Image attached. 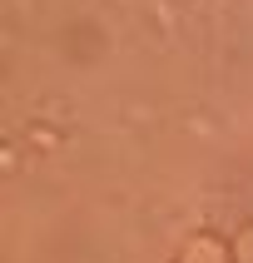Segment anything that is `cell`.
<instances>
[{"label": "cell", "mask_w": 253, "mask_h": 263, "mask_svg": "<svg viewBox=\"0 0 253 263\" xmlns=\"http://www.w3.org/2000/svg\"><path fill=\"white\" fill-rule=\"evenodd\" d=\"M184 263H228L219 238H193L189 249H184Z\"/></svg>", "instance_id": "1"}, {"label": "cell", "mask_w": 253, "mask_h": 263, "mask_svg": "<svg viewBox=\"0 0 253 263\" xmlns=\"http://www.w3.org/2000/svg\"><path fill=\"white\" fill-rule=\"evenodd\" d=\"M238 263H253V229H243V238H238Z\"/></svg>", "instance_id": "2"}]
</instances>
